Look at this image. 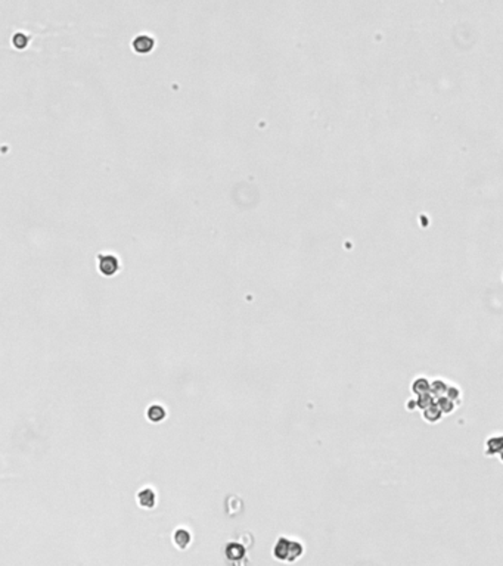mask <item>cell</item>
I'll list each match as a JSON object with an SVG mask.
<instances>
[{
	"label": "cell",
	"instance_id": "1",
	"mask_svg": "<svg viewBox=\"0 0 503 566\" xmlns=\"http://www.w3.org/2000/svg\"><path fill=\"white\" fill-rule=\"evenodd\" d=\"M272 554L278 560L292 563V562L298 560L300 557H303V554H304V546H303L301 541L281 537L278 538V541L275 543V546L272 549Z\"/></svg>",
	"mask_w": 503,
	"mask_h": 566
},
{
	"label": "cell",
	"instance_id": "2",
	"mask_svg": "<svg viewBox=\"0 0 503 566\" xmlns=\"http://www.w3.org/2000/svg\"><path fill=\"white\" fill-rule=\"evenodd\" d=\"M98 267L102 276L111 277L117 275L120 270V260L111 254H99L98 255Z\"/></svg>",
	"mask_w": 503,
	"mask_h": 566
},
{
	"label": "cell",
	"instance_id": "3",
	"mask_svg": "<svg viewBox=\"0 0 503 566\" xmlns=\"http://www.w3.org/2000/svg\"><path fill=\"white\" fill-rule=\"evenodd\" d=\"M133 50L139 55H148L155 47V39L149 34H139L133 40Z\"/></svg>",
	"mask_w": 503,
	"mask_h": 566
},
{
	"label": "cell",
	"instance_id": "4",
	"mask_svg": "<svg viewBox=\"0 0 503 566\" xmlns=\"http://www.w3.org/2000/svg\"><path fill=\"white\" fill-rule=\"evenodd\" d=\"M224 554L226 557L230 560V562H236L239 563L245 554H247V547L242 546L241 543H235V541H230L226 547H224Z\"/></svg>",
	"mask_w": 503,
	"mask_h": 566
},
{
	"label": "cell",
	"instance_id": "5",
	"mask_svg": "<svg viewBox=\"0 0 503 566\" xmlns=\"http://www.w3.org/2000/svg\"><path fill=\"white\" fill-rule=\"evenodd\" d=\"M503 450V434H497V435L488 436L486 439V449H484V454L487 457H496L500 454V451Z\"/></svg>",
	"mask_w": 503,
	"mask_h": 566
},
{
	"label": "cell",
	"instance_id": "6",
	"mask_svg": "<svg viewBox=\"0 0 503 566\" xmlns=\"http://www.w3.org/2000/svg\"><path fill=\"white\" fill-rule=\"evenodd\" d=\"M137 503L143 509H154L157 504V494L152 488H143L137 493Z\"/></svg>",
	"mask_w": 503,
	"mask_h": 566
},
{
	"label": "cell",
	"instance_id": "7",
	"mask_svg": "<svg viewBox=\"0 0 503 566\" xmlns=\"http://www.w3.org/2000/svg\"><path fill=\"white\" fill-rule=\"evenodd\" d=\"M191 541H192V534L185 529V528H177L173 534V543L174 546L180 549V550H186L189 546H191Z\"/></svg>",
	"mask_w": 503,
	"mask_h": 566
},
{
	"label": "cell",
	"instance_id": "8",
	"mask_svg": "<svg viewBox=\"0 0 503 566\" xmlns=\"http://www.w3.org/2000/svg\"><path fill=\"white\" fill-rule=\"evenodd\" d=\"M422 411H424V413H422V418L428 422V423H437V422L441 421V418H443V411H441V408L438 407L437 401L432 403V404H429V406L427 407V408H424Z\"/></svg>",
	"mask_w": 503,
	"mask_h": 566
},
{
	"label": "cell",
	"instance_id": "9",
	"mask_svg": "<svg viewBox=\"0 0 503 566\" xmlns=\"http://www.w3.org/2000/svg\"><path fill=\"white\" fill-rule=\"evenodd\" d=\"M146 418L151 423H161L167 418V411L161 404H152L146 411Z\"/></svg>",
	"mask_w": 503,
	"mask_h": 566
},
{
	"label": "cell",
	"instance_id": "10",
	"mask_svg": "<svg viewBox=\"0 0 503 566\" xmlns=\"http://www.w3.org/2000/svg\"><path fill=\"white\" fill-rule=\"evenodd\" d=\"M412 392L416 395H421V394H425V392H431V380L427 379L425 376H418L412 382Z\"/></svg>",
	"mask_w": 503,
	"mask_h": 566
},
{
	"label": "cell",
	"instance_id": "11",
	"mask_svg": "<svg viewBox=\"0 0 503 566\" xmlns=\"http://www.w3.org/2000/svg\"><path fill=\"white\" fill-rule=\"evenodd\" d=\"M447 390H449V383L446 382V380H443L441 377H437V379H434L432 382H431V394L437 398V397H441V395H446L447 394Z\"/></svg>",
	"mask_w": 503,
	"mask_h": 566
},
{
	"label": "cell",
	"instance_id": "12",
	"mask_svg": "<svg viewBox=\"0 0 503 566\" xmlns=\"http://www.w3.org/2000/svg\"><path fill=\"white\" fill-rule=\"evenodd\" d=\"M437 404H438V407L441 408V411H443L444 414H450L455 408H456V406H455V401L453 400H450L447 395H441V397H437Z\"/></svg>",
	"mask_w": 503,
	"mask_h": 566
},
{
	"label": "cell",
	"instance_id": "13",
	"mask_svg": "<svg viewBox=\"0 0 503 566\" xmlns=\"http://www.w3.org/2000/svg\"><path fill=\"white\" fill-rule=\"evenodd\" d=\"M12 44L15 46L16 49H25L27 47V44H28V37H27V34H24V33H16L15 36L12 37Z\"/></svg>",
	"mask_w": 503,
	"mask_h": 566
},
{
	"label": "cell",
	"instance_id": "14",
	"mask_svg": "<svg viewBox=\"0 0 503 566\" xmlns=\"http://www.w3.org/2000/svg\"><path fill=\"white\" fill-rule=\"evenodd\" d=\"M450 400H453V401H458L460 400V391H459L458 386H449V390H447V394H446Z\"/></svg>",
	"mask_w": 503,
	"mask_h": 566
},
{
	"label": "cell",
	"instance_id": "15",
	"mask_svg": "<svg viewBox=\"0 0 503 566\" xmlns=\"http://www.w3.org/2000/svg\"><path fill=\"white\" fill-rule=\"evenodd\" d=\"M499 459H500V462L503 463V450L500 451V454H499Z\"/></svg>",
	"mask_w": 503,
	"mask_h": 566
}]
</instances>
